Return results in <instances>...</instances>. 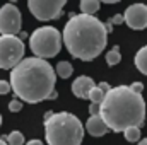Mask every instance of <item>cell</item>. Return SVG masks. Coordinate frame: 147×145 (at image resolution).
Masks as SVG:
<instances>
[{
  "mask_svg": "<svg viewBox=\"0 0 147 145\" xmlns=\"http://www.w3.org/2000/svg\"><path fill=\"white\" fill-rule=\"evenodd\" d=\"M45 138L48 145H80L84 126L72 113H51L45 119Z\"/></svg>",
  "mask_w": 147,
  "mask_h": 145,
  "instance_id": "cell-4",
  "label": "cell"
},
{
  "mask_svg": "<svg viewBox=\"0 0 147 145\" xmlns=\"http://www.w3.org/2000/svg\"><path fill=\"white\" fill-rule=\"evenodd\" d=\"M94 85L96 84H94V80L89 75H80V77H77L72 82V92H74V96L79 97V99H87L89 92H91V89Z\"/></svg>",
  "mask_w": 147,
  "mask_h": 145,
  "instance_id": "cell-10",
  "label": "cell"
},
{
  "mask_svg": "<svg viewBox=\"0 0 147 145\" xmlns=\"http://www.w3.org/2000/svg\"><path fill=\"white\" fill-rule=\"evenodd\" d=\"M29 48L36 58H53L62 50V34L53 26L38 28L29 36Z\"/></svg>",
  "mask_w": 147,
  "mask_h": 145,
  "instance_id": "cell-5",
  "label": "cell"
},
{
  "mask_svg": "<svg viewBox=\"0 0 147 145\" xmlns=\"http://www.w3.org/2000/svg\"><path fill=\"white\" fill-rule=\"evenodd\" d=\"M9 109H10L12 113H19V111L22 109V101H19V99H12V101L9 103Z\"/></svg>",
  "mask_w": 147,
  "mask_h": 145,
  "instance_id": "cell-19",
  "label": "cell"
},
{
  "mask_svg": "<svg viewBox=\"0 0 147 145\" xmlns=\"http://www.w3.org/2000/svg\"><path fill=\"white\" fill-rule=\"evenodd\" d=\"M22 15L17 5L5 3L0 7V36H16L21 31Z\"/></svg>",
  "mask_w": 147,
  "mask_h": 145,
  "instance_id": "cell-8",
  "label": "cell"
},
{
  "mask_svg": "<svg viewBox=\"0 0 147 145\" xmlns=\"http://www.w3.org/2000/svg\"><path fill=\"white\" fill-rule=\"evenodd\" d=\"M101 7V3L98 0H82L80 2V12L84 15H92L94 12H98Z\"/></svg>",
  "mask_w": 147,
  "mask_h": 145,
  "instance_id": "cell-14",
  "label": "cell"
},
{
  "mask_svg": "<svg viewBox=\"0 0 147 145\" xmlns=\"http://www.w3.org/2000/svg\"><path fill=\"white\" fill-rule=\"evenodd\" d=\"M65 0H29L28 9L38 21H51L62 15V9L65 7Z\"/></svg>",
  "mask_w": 147,
  "mask_h": 145,
  "instance_id": "cell-7",
  "label": "cell"
},
{
  "mask_svg": "<svg viewBox=\"0 0 147 145\" xmlns=\"http://www.w3.org/2000/svg\"><path fill=\"white\" fill-rule=\"evenodd\" d=\"M74 72V67L69 62H58L57 67H55V73L60 77V79H69Z\"/></svg>",
  "mask_w": 147,
  "mask_h": 145,
  "instance_id": "cell-15",
  "label": "cell"
},
{
  "mask_svg": "<svg viewBox=\"0 0 147 145\" xmlns=\"http://www.w3.org/2000/svg\"><path fill=\"white\" fill-rule=\"evenodd\" d=\"M123 135L127 138V142H139L140 140V128L139 126H130L127 130H123Z\"/></svg>",
  "mask_w": 147,
  "mask_h": 145,
  "instance_id": "cell-17",
  "label": "cell"
},
{
  "mask_svg": "<svg viewBox=\"0 0 147 145\" xmlns=\"http://www.w3.org/2000/svg\"><path fill=\"white\" fill-rule=\"evenodd\" d=\"M0 126H2V116H0Z\"/></svg>",
  "mask_w": 147,
  "mask_h": 145,
  "instance_id": "cell-25",
  "label": "cell"
},
{
  "mask_svg": "<svg viewBox=\"0 0 147 145\" xmlns=\"http://www.w3.org/2000/svg\"><path fill=\"white\" fill-rule=\"evenodd\" d=\"M24 41L19 36H0V68L12 70L24 60Z\"/></svg>",
  "mask_w": 147,
  "mask_h": 145,
  "instance_id": "cell-6",
  "label": "cell"
},
{
  "mask_svg": "<svg viewBox=\"0 0 147 145\" xmlns=\"http://www.w3.org/2000/svg\"><path fill=\"white\" fill-rule=\"evenodd\" d=\"M110 91V87H108V84L106 82H101L99 85H94L92 89H91V92H89V101H91V104H94V106H99L101 103H103V99H105V96H106V92Z\"/></svg>",
  "mask_w": 147,
  "mask_h": 145,
  "instance_id": "cell-12",
  "label": "cell"
},
{
  "mask_svg": "<svg viewBox=\"0 0 147 145\" xmlns=\"http://www.w3.org/2000/svg\"><path fill=\"white\" fill-rule=\"evenodd\" d=\"M26 145H43V142H41V140H36V138H34V140H29V142H28Z\"/></svg>",
  "mask_w": 147,
  "mask_h": 145,
  "instance_id": "cell-22",
  "label": "cell"
},
{
  "mask_svg": "<svg viewBox=\"0 0 147 145\" xmlns=\"http://www.w3.org/2000/svg\"><path fill=\"white\" fill-rule=\"evenodd\" d=\"M86 128H87L89 135H92V137H103L108 132V126L103 121V118L99 116V113L89 116V119L86 121Z\"/></svg>",
  "mask_w": 147,
  "mask_h": 145,
  "instance_id": "cell-11",
  "label": "cell"
},
{
  "mask_svg": "<svg viewBox=\"0 0 147 145\" xmlns=\"http://www.w3.org/2000/svg\"><path fill=\"white\" fill-rule=\"evenodd\" d=\"M7 145H24V135L19 130H14L7 135V138H3Z\"/></svg>",
  "mask_w": 147,
  "mask_h": 145,
  "instance_id": "cell-16",
  "label": "cell"
},
{
  "mask_svg": "<svg viewBox=\"0 0 147 145\" xmlns=\"http://www.w3.org/2000/svg\"><path fill=\"white\" fill-rule=\"evenodd\" d=\"M134 63H135V67L139 68V72L147 75V44L142 46V48L137 51V55H135V58H134Z\"/></svg>",
  "mask_w": 147,
  "mask_h": 145,
  "instance_id": "cell-13",
  "label": "cell"
},
{
  "mask_svg": "<svg viewBox=\"0 0 147 145\" xmlns=\"http://www.w3.org/2000/svg\"><path fill=\"white\" fill-rule=\"evenodd\" d=\"M0 145H7V142H5L3 138H0Z\"/></svg>",
  "mask_w": 147,
  "mask_h": 145,
  "instance_id": "cell-24",
  "label": "cell"
},
{
  "mask_svg": "<svg viewBox=\"0 0 147 145\" xmlns=\"http://www.w3.org/2000/svg\"><path fill=\"white\" fill-rule=\"evenodd\" d=\"M10 89L19 101L28 104H38L45 99H55V68L36 56L24 58L19 65L10 70Z\"/></svg>",
  "mask_w": 147,
  "mask_h": 145,
  "instance_id": "cell-1",
  "label": "cell"
},
{
  "mask_svg": "<svg viewBox=\"0 0 147 145\" xmlns=\"http://www.w3.org/2000/svg\"><path fill=\"white\" fill-rule=\"evenodd\" d=\"M108 29L94 15L75 14L72 15L62 33V43L67 46L74 58L91 62L106 48Z\"/></svg>",
  "mask_w": 147,
  "mask_h": 145,
  "instance_id": "cell-3",
  "label": "cell"
},
{
  "mask_svg": "<svg viewBox=\"0 0 147 145\" xmlns=\"http://www.w3.org/2000/svg\"><path fill=\"white\" fill-rule=\"evenodd\" d=\"M137 145H147V138H144V140H140V142H139Z\"/></svg>",
  "mask_w": 147,
  "mask_h": 145,
  "instance_id": "cell-23",
  "label": "cell"
},
{
  "mask_svg": "<svg viewBox=\"0 0 147 145\" xmlns=\"http://www.w3.org/2000/svg\"><path fill=\"white\" fill-rule=\"evenodd\" d=\"M123 21L134 31H142L147 28V5L146 3H134L127 7Z\"/></svg>",
  "mask_w": 147,
  "mask_h": 145,
  "instance_id": "cell-9",
  "label": "cell"
},
{
  "mask_svg": "<svg viewBox=\"0 0 147 145\" xmlns=\"http://www.w3.org/2000/svg\"><path fill=\"white\" fill-rule=\"evenodd\" d=\"M99 116L111 132H123L130 126H142L146 119V101L130 85H116L106 92L98 108Z\"/></svg>",
  "mask_w": 147,
  "mask_h": 145,
  "instance_id": "cell-2",
  "label": "cell"
},
{
  "mask_svg": "<svg viewBox=\"0 0 147 145\" xmlns=\"http://www.w3.org/2000/svg\"><path fill=\"white\" fill-rule=\"evenodd\" d=\"M12 89H10V82H7V80H3V79H0V96H3V94H9Z\"/></svg>",
  "mask_w": 147,
  "mask_h": 145,
  "instance_id": "cell-20",
  "label": "cell"
},
{
  "mask_svg": "<svg viewBox=\"0 0 147 145\" xmlns=\"http://www.w3.org/2000/svg\"><path fill=\"white\" fill-rule=\"evenodd\" d=\"M130 89H132L134 92H137V94H142V91H144V85H142L140 82H134V84L130 85Z\"/></svg>",
  "mask_w": 147,
  "mask_h": 145,
  "instance_id": "cell-21",
  "label": "cell"
},
{
  "mask_svg": "<svg viewBox=\"0 0 147 145\" xmlns=\"http://www.w3.org/2000/svg\"><path fill=\"white\" fill-rule=\"evenodd\" d=\"M120 60H121V53H120L118 46H115L113 50H110V51L106 53V63L111 65V67H113V65H118Z\"/></svg>",
  "mask_w": 147,
  "mask_h": 145,
  "instance_id": "cell-18",
  "label": "cell"
}]
</instances>
